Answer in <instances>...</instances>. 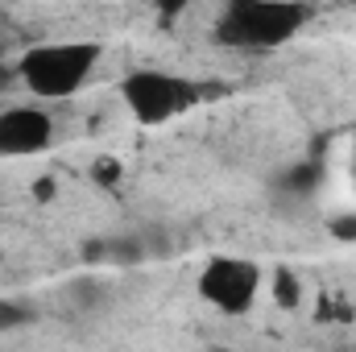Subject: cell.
Wrapping results in <instances>:
<instances>
[{
    "label": "cell",
    "mask_w": 356,
    "mask_h": 352,
    "mask_svg": "<svg viewBox=\"0 0 356 352\" xmlns=\"http://www.w3.org/2000/svg\"><path fill=\"white\" fill-rule=\"evenodd\" d=\"M261 290V265L249 257H211L199 269V294L224 315H245L257 303Z\"/></svg>",
    "instance_id": "obj_4"
},
{
    "label": "cell",
    "mask_w": 356,
    "mask_h": 352,
    "mask_svg": "<svg viewBox=\"0 0 356 352\" xmlns=\"http://www.w3.org/2000/svg\"><path fill=\"white\" fill-rule=\"evenodd\" d=\"M269 290H273V303H277L282 311H294V307L302 303V282H298V273H294L290 265H277V269H273Z\"/></svg>",
    "instance_id": "obj_7"
},
{
    "label": "cell",
    "mask_w": 356,
    "mask_h": 352,
    "mask_svg": "<svg viewBox=\"0 0 356 352\" xmlns=\"http://www.w3.org/2000/svg\"><path fill=\"white\" fill-rule=\"evenodd\" d=\"M154 8H158L162 21H175V17H182L191 8V0H154Z\"/></svg>",
    "instance_id": "obj_13"
},
{
    "label": "cell",
    "mask_w": 356,
    "mask_h": 352,
    "mask_svg": "<svg viewBox=\"0 0 356 352\" xmlns=\"http://www.w3.org/2000/svg\"><path fill=\"white\" fill-rule=\"evenodd\" d=\"M141 241H145V257H170L175 253V245H170V237L162 228H145Z\"/></svg>",
    "instance_id": "obj_10"
},
{
    "label": "cell",
    "mask_w": 356,
    "mask_h": 352,
    "mask_svg": "<svg viewBox=\"0 0 356 352\" xmlns=\"http://www.w3.org/2000/svg\"><path fill=\"white\" fill-rule=\"evenodd\" d=\"M120 99H124V108L133 112L137 125H166V120H175V116H182V112L195 108L199 88H195L191 79L175 75V71L145 67V71L124 75Z\"/></svg>",
    "instance_id": "obj_3"
},
{
    "label": "cell",
    "mask_w": 356,
    "mask_h": 352,
    "mask_svg": "<svg viewBox=\"0 0 356 352\" xmlns=\"http://www.w3.org/2000/svg\"><path fill=\"white\" fill-rule=\"evenodd\" d=\"M0 54H4V46H0Z\"/></svg>",
    "instance_id": "obj_15"
},
{
    "label": "cell",
    "mask_w": 356,
    "mask_h": 352,
    "mask_svg": "<svg viewBox=\"0 0 356 352\" xmlns=\"http://www.w3.org/2000/svg\"><path fill=\"white\" fill-rule=\"evenodd\" d=\"M311 4L302 0H228L211 25V38L232 50H277L302 33Z\"/></svg>",
    "instance_id": "obj_1"
},
{
    "label": "cell",
    "mask_w": 356,
    "mask_h": 352,
    "mask_svg": "<svg viewBox=\"0 0 356 352\" xmlns=\"http://www.w3.org/2000/svg\"><path fill=\"white\" fill-rule=\"evenodd\" d=\"M91 178H95L99 186H112V182L120 178V162H116V158H99V162L91 166Z\"/></svg>",
    "instance_id": "obj_12"
},
{
    "label": "cell",
    "mask_w": 356,
    "mask_h": 352,
    "mask_svg": "<svg viewBox=\"0 0 356 352\" xmlns=\"http://www.w3.org/2000/svg\"><path fill=\"white\" fill-rule=\"evenodd\" d=\"M54 141V120L46 108L17 104L0 112V158H29Z\"/></svg>",
    "instance_id": "obj_5"
},
{
    "label": "cell",
    "mask_w": 356,
    "mask_h": 352,
    "mask_svg": "<svg viewBox=\"0 0 356 352\" xmlns=\"http://www.w3.org/2000/svg\"><path fill=\"white\" fill-rule=\"evenodd\" d=\"M33 323V307L25 298H0V332H17Z\"/></svg>",
    "instance_id": "obj_9"
},
{
    "label": "cell",
    "mask_w": 356,
    "mask_h": 352,
    "mask_svg": "<svg viewBox=\"0 0 356 352\" xmlns=\"http://www.w3.org/2000/svg\"><path fill=\"white\" fill-rule=\"evenodd\" d=\"M99 63L95 42H46L21 54L17 75L38 99H67L91 79Z\"/></svg>",
    "instance_id": "obj_2"
},
{
    "label": "cell",
    "mask_w": 356,
    "mask_h": 352,
    "mask_svg": "<svg viewBox=\"0 0 356 352\" xmlns=\"http://www.w3.org/2000/svg\"><path fill=\"white\" fill-rule=\"evenodd\" d=\"M327 232H332L336 241L353 245V241H356V211H344V216H332V220H327Z\"/></svg>",
    "instance_id": "obj_11"
},
{
    "label": "cell",
    "mask_w": 356,
    "mask_h": 352,
    "mask_svg": "<svg viewBox=\"0 0 356 352\" xmlns=\"http://www.w3.org/2000/svg\"><path fill=\"white\" fill-rule=\"evenodd\" d=\"M108 298V290L95 282V278H75L71 286H67V303L71 307H79V311H91V307H99Z\"/></svg>",
    "instance_id": "obj_8"
},
{
    "label": "cell",
    "mask_w": 356,
    "mask_h": 352,
    "mask_svg": "<svg viewBox=\"0 0 356 352\" xmlns=\"http://www.w3.org/2000/svg\"><path fill=\"white\" fill-rule=\"evenodd\" d=\"M33 195L38 199H54V178H38L33 182Z\"/></svg>",
    "instance_id": "obj_14"
},
{
    "label": "cell",
    "mask_w": 356,
    "mask_h": 352,
    "mask_svg": "<svg viewBox=\"0 0 356 352\" xmlns=\"http://www.w3.org/2000/svg\"><path fill=\"white\" fill-rule=\"evenodd\" d=\"M104 262H108V265H120V269H133V265L149 262V257H145V241H141V232H129V237H108V241H104Z\"/></svg>",
    "instance_id": "obj_6"
}]
</instances>
